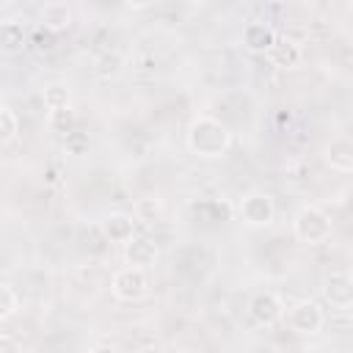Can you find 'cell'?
Listing matches in <instances>:
<instances>
[{"mask_svg": "<svg viewBox=\"0 0 353 353\" xmlns=\"http://www.w3.org/2000/svg\"><path fill=\"white\" fill-rule=\"evenodd\" d=\"M14 350H17V345L3 334V336H0V353H14Z\"/></svg>", "mask_w": 353, "mask_h": 353, "instance_id": "obj_23", "label": "cell"}, {"mask_svg": "<svg viewBox=\"0 0 353 353\" xmlns=\"http://www.w3.org/2000/svg\"><path fill=\"white\" fill-rule=\"evenodd\" d=\"M52 36H55L52 30H47V36L39 33V50H52Z\"/></svg>", "mask_w": 353, "mask_h": 353, "instance_id": "obj_22", "label": "cell"}, {"mask_svg": "<svg viewBox=\"0 0 353 353\" xmlns=\"http://www.w3.org/2000/svg\"><path fill=\"white\" fill-rule=\"evenodd\" d=\"M163 218V199L160 196H141L135 201V221L157 223Z\"/></svg>", "mask_w": 353, "mask_h": 353, "instance_id": "obj_17", "label": "cell"}, {"mask_svg": "<svg viewBox=\"0 0 353 353\" xmlns=\"http://www.w3.org/2000/svg\"><path fill=\"white\" fill-rule=\"evenodd\" d=\"M41 102L47 110H61V108H69L72 105V91L66 83H50L41 88Z\"/></svg>", "mask_w": 353, "mask_h": 353, "instance_id": "obj_16", "label": "cell"}, {"mask_svg": "<svg viewBox=\"0 0 353 353\" xmlns=\"http://www.w3.org/2000/svg\"><path fill=\"white\" fill-rule=\"evenodd\" d=\"M25 47V28L17 19H6L0 25V50L6 55H19Z\"/></svg>", "mask_w": 353, "mask_h": 353, "instance_id": "obj_15", "label": "cell"}, {"mask_svg": "<svg viewBox=\"0 0 353 353\" xmlns=\"http://www.w3.org/2000/svg\"><path fill=\"white\" fill-rule=\"evenodd\" d=\"M287 323H290V328H292L295 334H301V336H314V334L323 331L325 314H323V309H320L317 301L303 298V301H298V303L287 312Z\"/></svg>", "mask_w": 353, "mask_h": 353, "instance_id": "obj_4", "label": "cell"}, {"mask_svg": "<svg viewBox=\"0 0 353 353\" xmlns=\"http://www.w3.org/2000/svg\"><path fill=\"white\" fill-rule=\"evenodd\" d=\"M157 245L149 237H132L130 243H124V262L132 268H152L157 262Z\"/></svg>", "mask_w": 353, "mask_h": 353, "instance_id": "obj_11", "label": "cell"}, {"mask_svg": "<svg viewBox=\"0 0 353 353\" xmlns=\"http://www.w3.org/2000/svg\"><path fill=\"white\" fill-rule=\"evenodd\" d=\"M11 3H14V0H0V6H3V8H8Z\"/></svg>", "mask_w": 353, "mask_h": 353, "instance_id": "obj_25", "label": "cell"}, {"mask_svg": "<svg viewBox=\"0 0 353 353\" xmlns=\"http://www.w3.org/2000/svg\"><path fill=\"white\" fill-rule=\"evenodd\" d=\"M39 22H41L44 30H52V33L58 36V33H63V30L72 25V8H69L66 3L52 0V3H47V6L39 11Z\"/></svg>", "mask_w": 353, "mask_h": 353, "instance_id": "obj_12", "label": "cell"}, {"mask_svg": "<svg viewBox=\"0 0 353 353\" xmlns=\"http://www.w3.org/2000/svg\"><path fill=\"white\" fill-rule=\"evenodd\" d=\"M127 69V58L121 50H105L94 58V74L99 80H116Z\"/></svg>", "mask_w": 353, "mask_h": 353, "instance_id": "obj_14", "label": "cell"}, {"mask_svg": "<svg viewBox=\"0 0 353 353\" xmlns=\"http://www.w3.org/2000/svg\"><path fill=\"white\" fill-rule=\"evenodd\" d=\"M265 58L276 69H295L301 63V58H303V50H301V44L295 39H290V36H281L279 39L276 36V41L270 44V50L265 52Z\"/></svg>", "mask_w": 353, "mask_h": 353, "instance_id": "obj_8", "label": "cell"}, {"mask_svg": "<svg viewBox=\"0 0 353 353\" xmlns=\"http://www.w3.org/2000/svg\"><path fill=\"white\" fill-rule=\"evenodd\" d=\"M17 135H19V119L8 105H3L0 108V141H3V146L14 143Z\"/></svg>", "mask_w": 353, "mask_h": 353, "instance_id": "obj_18", "label": "cell"}, {"mask_svg": "<svg viewBox=\"0 0 353 353\" xmlns=\"http://www.w3.org/2000/svg\"><path fill=\"white\" fill-rule=\"evenodd\" d=\"M130 8H146V6H152L154 0H124Z\"/></svg>", "mask_w": 353, "mask_h": 353, "instance_id": "obj_24", "label": "cell"}, {"mask_svg": "<svg viewBox=\"0 0 353 353\" xmlns=\"http://www.w3.org/2000/svg\"><path fill=\"white\" fill-rule=\"evenodd\" d=\"M237 212L243 218V223L254 226V229H262V226H270L273 218H276V207H273V199L268 193H245L237 204Z\"/></svg>", "mask_w": 353, "mask_h": 353, "instance_id": "obj_5", "label": "cell"}, {"mask_svg": "<svg viewBox=\"0 0 353 353\" xmlns=\"http://www.w3.org/2000/svg\"><path fill=\"white\" fill-rule=\"evenodd\" d=\"M185 143L188 149L201 157V160H218L229 152L232 146V132L229 127L215 119V116H196L185 132Z\"/></svg>", "mask_w": 353, "mask_h": 353, "instance_id": "obj_1", "label": "cell"}, {"mask_svg": "<svg viewBox=\"0 0 353 353\" xmlns=\"http://www.w3.org/2000/svg\"><path fill=\"white\" fill-rule=\"evenodd\" d=\"M248 317L262 325V328H270L276 325L281 317H284V303L279 295L273 292H254L251 301H248Z\"/></svg>", "mask_w": 353, "mask_h": 353, "instance_id": "obj_6", "label": "cell"}, {"mask_svg": "<svg viewBox=\"0 0 353 353\" xmlns=\"http://www.w3.org/2000/svg\"><path fill=\"white\" fill-rule=\"evenodd\" d=\"M273 41H276V33H273V28L265 25V22H248V25L243 28V44H245V50H251V52H262V55H265Z\"/></svg>", "mask_w": 353, "mask_h": 353, "instance_id": "obj_13", "label": "cell"}, {"mask_svg": "<svg viewBox=\"0 0 353 353\" xmlns=\"http://www.w3.org/2000/svg\"><path fill=\"white\" fill-rule=\"evenodd\" d=\"M292 232H295L298 243H303V245H320V243H325L331 237V218L320 207L306 204V207H301L295 212Z\"/></svg>", "mask_w": 353, "mask_h": 353, "instance_id": "obj_2", "label": "cell"}, {"mask_svg": "<svg viewBox=\"0 0 353 353\" xmlns=\"http://www.w3.org/2000/svg\"><path fill=\"white\" fill-rule=\"evenodd\" d=\"M323 298L331 309H350L353 306V276L350 273H328L323 281Z\"/></svg>", "mask_w": 353, "mask_h": 353, "instance_id": "obj_7", "label": "cell"}, {"mask_svg": "<svg viewBox=\"0 0 353 353\" xmlns=\"http://www.w3.org/2000/svg\"><path fill=\"white\" fill-rule=\"evenodd\" d=\"M323 157L334 171H353V138L336 135L323 146Z\"/></svg>", "mask_w": 353, "mask_h": 353, "instance_id": "obj_9", "label": "cell"}, {"mask_svg": "<svg viewBox=\"0 0 353 353\" xmlns=\"http://www.w3.org/2000/svg\"><path fill=\"white\" fill-rule=\"evenodd\" d=\"M19 312V295L14 292L11 284H0V323L11 320Z\"/></svg>", "mask_w": 353, "mask_h": 353, "instance_id": "obj_20", "label": "cell"}, {"mask_svg": "<svg viewBox=\"0 0 353 353\" xmlns=\"http://www.w3.org/2000/svg\"><path fill=\"white\" fill-rule=\"evenodd\" d=\"M347 6H350V11H353V0H347Z\"/></svg>", "mask_w": 353, "mask_h": 353, "instance_id": "obj_26", "label": "cell"}, {"mask_svg": "<svg viewBox=\"0 0 353 353\" xmlns=\"http://www.w3.org/2000/svg\"><path fill=\"white\" fill-rule=\"evenodd\" d=\"M99 229L108 243H130L135 237V221L127 212H110L99 221Z\"/></svg>", "mask_w": 353, "mask_h": 353, "instance_id": "obj_10", "label": "cell"}, {"mask_svg": "<svg viewBox=\"0 0 353 353\" xmlns=\"http://www.w3.org/2000/svg\"><path fill=\"white\" fill-rule=\"evenodd\" d=\"M110 292H113L116 301H124V303L141 301L149 292V276H146V270L143 268H132V265L116 270L113 279H110Z\"/></svg>", "mask_w": 353, "mask_h": 353, "instance_id": "obj_3", "label": "cell"}, {"mask_svg": "<svg viewBox=\"0 0 353 353\" xmlns=\"http://www.w3.org/2000/svg\"><path fill=\"white\" fill-rule=\"evenodd\" d=\"M88 135L85 132H80V130H72V132H66V152H72V154H83L85 149H88Z\"/></svg>", "mask_w": 353, "mask_h": 353, "instance_id": "obj_21", "label": "cell"}, {"mask_svg": "<svg viewBox=\"0 0 353 353\" xmlns=\"http://www.w3.org/2000/svg\"><path fill=\"white\" fill-rule=\"evenodd\" d=\"M74 121H77V116H74L72 108H61V110H50V113H47V124H50V130L63 132V135L74 130Z\"/></svg>", "mask_w": 353, "mask_h": 353, "instance_id": "obj_19", "label": "cell"}]
</instances>
